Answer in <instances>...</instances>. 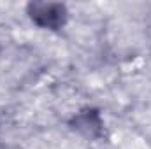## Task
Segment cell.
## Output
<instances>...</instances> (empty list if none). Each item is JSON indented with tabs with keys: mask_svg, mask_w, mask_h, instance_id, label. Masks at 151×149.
Instances as JSON below:
<instances>
[{
	"mask_svg": "<svg viewBox=\"0 0 151 149\" xmlns=\"http://www.w3.org/2000/svg\"><path fill=\"white\" fill-rule=\"evenodd\" d=\"M27 14L37 27L47 30L62 28L69 18L67 5L60 2H30L27 5Z\"/></svg>",
	"mask_w": 151,
	"mask_h": 149,
	"instance_id": "6da1fadb",
	"label": "cell"
},
{
	"mask_svg": "<svg viewBox=\"0 0 151 149\" xmlns=\"http://www.w3.org/2000/svg\"><path fill=\"white\" fill-rule=\"evenodd\" d=\"M72 126L79 133H83L84 137H90V139H97L104 132V121H102L99 111H95V109H84V111L77 112L72 119Z\"/></svg>",
	"mask_w": 151,
	"mask_h": 149,
	"instance_id": "7a4b0ae2",
	"label": "cell"
}]
</instances>
